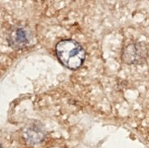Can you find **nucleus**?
I'll return each mask as SVG.
<instances>
[{
    "mask_svg": "<svg viewBox=\"0 0 149 148\" xmlns=\"http://www.w3.org/2000/svg\"><path fill=\"white\" fill-rule=\"evenodd\" d=\"M0 148H2V146H1V145H0Z\"/></svg>",
    "mask_w": 149,
    "mask_h": 148,
    "instance_id": "7ed1b4c3",
    "label": "nucleus"
},
{
    "mask_svg": "<svg viewBox=\"0 0 149 148\" xmlns=\"http://www.w3.org/2000/svg\"><path fill=\"white\" fill-rule=\"evenodd\" d=\"M56 54L60 62L70 69L81 67L86 57L82 46L73 40H63L56 46Z\"/></svg>",
    "mask_w": 149,
    "mask_h": 148,
    "instance_id": "f257e3e1",
    "label": "nucleus"
},
{
    "mask_svg": "<svg viewBox=\"0 0 149 148\" xmlns=\"http://www.w3.org/2000/svg\"><path fill=\"white\" fill-rule=\"evenodd\" d=\"M29 34L23 28H16L10 33L8 38L10 46L14 49H22L29 43Z\"/></svg>",
    "mask_w": 149,
    "mask_h": 148,
    "instance_id": "f03ea898",
    "label": "nucleus"
}]
</instances>
